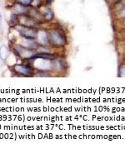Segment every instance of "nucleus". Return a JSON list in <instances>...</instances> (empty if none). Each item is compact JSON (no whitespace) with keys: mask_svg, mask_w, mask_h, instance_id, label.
<instances>
[{"mask_svg":"<svg viewBox=\"0 0 125 149\" xmlns=\"http://www.w3.org/2000/svg\"><path fill=\"white\" fill-rule=\"evenodd\" d=\"M48 40L54 47H63L66 44L65 33L59 29L48 30Z\"/></svg>","mask_w":125,"mask_h":149,"instance_id":"nucleus-1","label":"nucleus"},{"mask_svg":"<svg viewBox=\"0 0 125 149\" xmlns=\"http://www.w3.org/2000/svg\"><path fill=\"white\" fill-rule=\"evenodd\" d=\"M13 50L14 52V54H16L17 56H18V58H20L21 59H29L31 58H33L37 53V51L34 49H29V48H24L23 46H21L20 44L18 45H14Z\"/></svg>","mask_w":125,"mask_h":149,"instance_id":"nucleus-2","label":"nucleus"},{"mask_svg":"<svg viewBox=\"0 0 125 149\" xmlns=\"http://www.w3.org/2000/svg\"><path fill=\"white\" fill-rule=\"evenodd\" d=\"M14 29L18 31L19 34L23 38H29V39H36L38 34V29L32 27H26L20 24H17L14 26Z\"/></svg>","mask_w":125,"mask_h":149,"instance_id":"nucleus-3","label":"nucleus"},{"mask_svg":"<svg viewBox=\"0 0 125 149\" xmlns=\"http://www.w3.org/2000/svg\"><path fill=\"white\" fill-rule=\"evenodd\" d=\"M13 69L18 75L24 77L34 76V68L29 64H16L13 67Z\"/></svg>","mask_w":125,"mask_h":149,"instance_id":"nucleus-4","label":"nucleus"},{"mask_svg":"<svg viewBox=\"0 0 125 149\" xmlns=\"http://www.w3.org/2000/svg\"><path fill=\"white\" fill-rule=\"evenodd\" d=\"M18 23L20 25L32 28H36L40 24L39 21H38L36 18H33L29 15H19Z\"/></svg>","mask_w":125,"mask_h":149,"instance_id":"nucleus-5","label":"nucleus"},{"mask_svg":"<svg viewBox=\"0 0 125 149\" xmlns=\"http://www.w3.org/2000/svg\"><path fill=\"white\" fill-rule=\"evenodd\" d=\"M21 41L22 42H20L19 44L21 46L24 47V48L37 50L38 48H39V47H40V44L38 43V42H37L35 39H29V38H25L22 37Z\"/></svg>","mask_w":125,"mask_h":149,"instance_id":"nucleus-6","label":"nucleus"},{"mask_svg":"<svg viewBox=\"0 0 125 149\" xmlns=\"http://www.w3.org/2000/svg\"><path fill=\"white\" fill-rule=\"evenodd\" d=\"M13 8H14L16 13H18L19 15H29V13L30 11L31 6L24 5V4H22V3L17 2L16 3H14Z\"/></svg>","mask_w":125,"mask_h":149,"instance_id":"nucleus-7","label":"nucleus"},{"mask_svg":"<svg viewBox=\"0 0 125 149\" xmlns=\"http://www.w3.org/2000/svg\"><path fill=\"white\" fill-rule=\"evenodd\" d=\"M43 8V11H42L41 9H38L40 13H42L43 17V22H50L54 19V13L53 9L49 7L42 6Z\"/></svg>","mask_w":125,"mask_h":149,"instance_id":"nucleus-8","label":"nucleus"},{"mask_svg":"<svg viewBox=\"0 0 125 149\" xmlns=\"http://www.w3.org/2000/svg\"><path fill=\"white\" fill-rule=\"evenodd\" d=\"M37 38H38V42L40 44V46H44L49 41L48 33L44 30H38Z\"/></svg>","mask_w":125,"mask_h":149,"instance_id":"nucleus-9","label":"nucleus"},{"mask_svg":"<svg viewBox=\"0 0 125 149\" xmlns=\"http://www.w3.org/2000/svg\"><path fill=\"white\" fill-rule=\"evenodd\" d=\"M10 55V50L6 45H2L0 47V58L2 60H6Z\"/></svg>","mask_w":125,"mask_h":149,"instance_id":"nucleus-10","label":"nucleus"},{"mask_svg":"<svg viewBox=\"0 0 125 149\" xmlns=\"http://www.w3.org/2000/svg\"><path fill=\"white\" fill-rule=\"evenodd\" d=\"M34 76L39 77V78H49V77H51V74H49V72L41 70V71L38 72L36 74H34Z\"/></svg>","mask_w":125,"mask_h":149,"instance_id":"nucleus-11","label":"nucleus"},{"mask_svg":"<svg viewBox=\"0 0 125 149\" xmlns=\"http://www.w3.org/2000/svg\"><path fill=\"white\" fill-rule=\"evenodd\" d=\"M30 6L35 8H39L43 6V0H33V2L31 3Z\"/></svg>","mask_w":125,"mask_h":149,"instance_id":"nucleus-12","label":"nucleus"},{"mask_svg":"<svg viewBox=\"0 0 125 149\" xmlns=\"http://www.w3.org/2000/svg\"><path fill=\"white\" fill-rule=\"evenodd\" d=\"M18 18H19V14L16 13H12L10 14V21L12 23H15V22L18 21Z\"/></svg>","mask_w":125,"mask_h":149,"instance_id":"nucleus-13","label":"nucleus"},{"mask_svg":"<svg viewBox=\"0 0 125 149\" xmlns=\"http://www.w3.org/2000/svg\"><path fill=\"white\" fill-rule=\"evenodd\" d=\"M119 18H120V19H124V18H125V4L119 11Z\"/></svg>","mask_w":125,"mask_h":149,"instance_id":"nucleus-14","label":"nucleus"},{"mask_svg":"<svg viewBox=\"0 0 125 149\" xmlns=\"http://www.w3.org/2000/svg\"><path fill=\"white\" fill-rule=\"evenodd\" d=\"M17 2L24 4V5H27V6H30L31 3L33 2V0H17Z\"/></svg>","mask_w":125,"mask_h":149,"instance_id":"nucleus-15","label":"nucleus"},{"mask_svg":"<svg viewBox=\"0 0 125 149\" xmlns=\"http://www.w3.org/2000/svg\"><path fill=\"white\" fill-rule=\"evenodd\" d=\"M119 74H120L121 77H125V65L122 66L119 68Z\"/></svg>","mask_w":125,"mask_h":149,"instance_id":"nucleus-16","label":"nucleus"},{"mask_svg":"<svg viewBox=\"0 0 125 149\" xmlns=\"http://www.w3.org/2000/svg\"><path fill=\"white\" fill-rule=\"evenodd\" d=\"M122 20H123V21H122V26H123L124 29H125V18L122 19Z\"/></svg>","mask_w":125,"mask_h":149,"instance_id":"nucleus-17","label":"nucleus"},{"mask_svg":"<svg viewBox=\"0 0 125 149\" xmlns=\"http://www.w3.org/2000/svg\"><path fill=\"white\" fill-rule=\"evenodd\" d=\"M45 1L47 2V3H48V4H50V3H52L54 2V0H45Z\"/></svg>","mask_w":125,"mask_h":149,"instance_id":"nucleus-18","label":"nucleus"},{"mask_svg":"<svg viewBox=\"0 0 125 149\" xmlns=\"http://www.w3.org/2000/svg\"><path fill=\"white\" fill-rule=\"evenodd\" d=\"M2 21V14H1V13H0V22Z\"/></svg>","mask_w":125,"mask_h":149,"instance_id":"nucleus-19","label":"nucleus"},{"mask_svg":"<svg viewBox=\"0 0 125 149\" xmlns=\"http://www.w3.org/2000/svg\"><path fill=\"white\" fill-rule=\"evenodd\" d=\"M2 30V26H1V22H0V31Z\"/></svg>","mask_w":125,"mask_h":149,"instance_id":"nucleus-20","label":"nucleus"}]
</instances>
